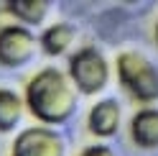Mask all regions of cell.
<instances>
[{
    "label": "cell",
    "mask_w": 158,
    "mask_h": 156,
    "mask_svg": "<svg viewBox=\"0 0 158 156\" xmlns=\"http://www.w3.org/2000/svg\"><path fill=\"white\" fill-rule=\"evenodd\" d=\"M23 105L26 113L38 125H64L66 120H72V115L77 110V90L72 87L66 72H61L59 67H41L36 69L23 84Z\"/></svg>",
    "instance_id": "1"
},
{
    "label": "cell",
    "mask_w": 158,
    "mask_h": 156,
    "mask_svg": "<svg viewBox=\"0 0 158 156\" xmlns=\"http://www.w3.org/2000/svg\"><path fill=\"white\" fill-rule=\"evenodd\" d=\"M115 72L120 87L140 105L158 100V67L140 51H120L115 56Z\"/></svg>",
    "instance_id": "2"
},
{
    "label": "cell",
    "mask_w": 158,
    "mask_h": 156,
    "mask_svg": "<svg viewBox=\"0 0 158 156\" xmlns=\"http://www.w3.org/2000/svg\"><path fill=\"white\" fill-rule=\"evenodd\" d=\"M66 77L77 95H100L110 82V62L102 49H97L94 44H84L69 54Z\"/></svg>",
    "instance_id": "3"
},
{
    "label": "cell",
    "mask_w": 158,
    "mask_h": 156,
    "mask_svg": "<svg viewBox=\"0 0 158 156\" xmlns=\"http://www.w3.org/2000/svg\"><path fill=\"white\" fill-rule=\"evenodd\" d=\"M8 156H66V143L56 128L36 123L15 133Z\"/></svg>",
    "instance_id": "4"
},
{
    "label": "cell",
    "mask_w": 158,
    "mask_h": 156,
    "mask_svg": "<svg viewBox=\"0 0 158 156\" xmlns=\"http://www.w3.org/2000/svg\"><path fill=\"white\" fill-rule=\"evenodd\" d=\"M38 36L21 23H0V67L21 69L33 59Z\"/></svg>",
    "instance_id": "5"
},
{
    "label": "cell",
    "mask_w": 158,
    "mask_h": 156,
    "mask_svg": "<svg viewBox=\"0 0 158 156\" xmlns=\"http://www.w3.org/2000/svg\"><path fill=\"white\" fill-rule=\"evenodd\" d=\"M120 120H123V108H120V100L115 97H102L97 100L89 113H87V131L94 138H112V136L120 131Z\"/></svg>",
    "instance_id": "6"
},
{
    "label": "cell",
    "mask_w": 158,
    "mask_h": 156,
    "mask_svg": "<svg viewBox=\"0 0 158 156\" xmlns=\"http://www.w3.org/2000/svg\"><path fill=\"white\" fill-rule=\"evenodd\" d=\"M130 141L138 149H158V108L143 105L130 118Z\"/></svg>",
    "instance_id": "7"
},
{
    "label": "cell",
    "mask_w": 158,
    "mask_h": 156,
    "mask_svg": "<svg viewBox=\"0 0 158 156\" xmlns=\"http://www.w3.org/2000/svg\"><path fill=\"white\" fill-rule=\"evenodd\" d=\"M77 38V28L69 23V21H56L51 26H46L41 36H38V49L46 54V56H64L69 54Z\"/></svg>",
    "instance_id": "8"
},
{
    "label": "cell",
    "mask_w": 158,
    "mask_h": 156,
    "mask_svg": "<svg viewBox=\"0 0 158 156\" xmlns=\"http://www.w3.org/2000/svg\"><path fill=\"white\" fill-rule=\"evenodd\" d=\"M3 11L10 18H15L13 23L31 28V26H41V21L51 11V3H46V0H10V3H3Z\"/></svg>",
    "instance_id": "9"
},
{
    "label": "cell",
    "mask_w": 158,
    "mask_h": 156,
    "mask_svg": "<svg viewBox=\"0 0 158 156\" xmlns=\"http://www.w3.org/2000/svg\"><path fill=\"white\" fill-rule=\"evenodd\" d=\"M23 113L26 105L21 92L10 90V87H0V133H13L21 125Z\"/></svg>",
    "instance_id": "10"
},
{
    "label": "cell",
    "mask_w": 158,
    "mask_h": 156,
    "mask_svg": "<svg viewBox=\"0 0 158 156\" xmlns=\"http://www.w3.org/2000/svg\"><path fill=\"white\" fill-rule=\"evenodd\" d=\"M77 156H115V151L107 143H89V146H84Z\"/></svg>",
    "instance_id": "11"
},
{
    "label": "cell",
    "mask_w": 158,
    "mask_h": 156,
    "mask_svg": "<svg viewBox=\"0 0 158 156\" xmlns=\"http://www.w3.org/2000/svg\"><path fill=\"white\" fill-rule=\"evenodd\" d=\"M153 38H156V46H158V21H156V28H153Z\"/></svg>",
    "instance_id": "12"
}]
</instances>
